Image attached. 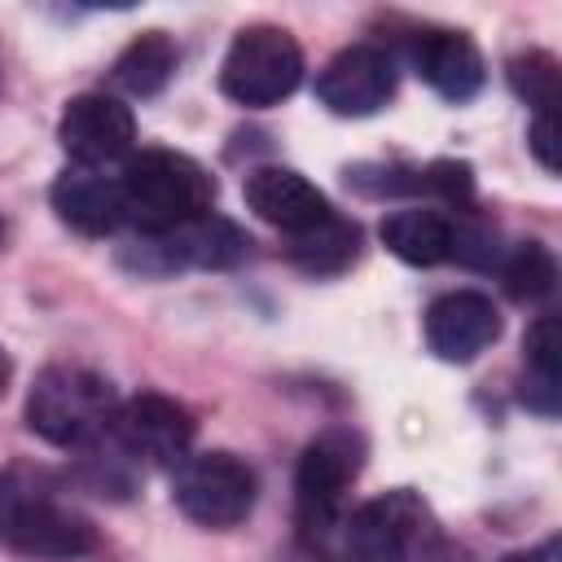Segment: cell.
Returning a JSON list of instances; mask_svg holds the SVG:
<instances>
[{"label":"cell","instance_id":"21","mask_svg":"<svg viewBox=\"0 0 562 562\" xmlns=\"http://www.w3.org/2000/svg\"><path fill=\"white\" fill-rule=\"evenodd\" d=\"M509 88L536 110V114H558V57L544 48H527L509 61Z\"/></svg>","mask_w":562,"mask_h":562},{"label":"cell","instance_id":"11","mask_svg":"<svg viewBox=\"0 0 562 562\" xmlns=\"http://www.w3.org/2000/svg\"><path fill=\"white\" fill-rule=\"evenodd\" d=\"M57 140L75 158V167H105V162H114L132 149L136 119L119 97L83 92V97L66 101L61 123H57Z\"/></svg>","mask_w":562,"mask_h":562},{"label":"cell","instance_id":"16","mask_svg":"<svg viewBox=\"0 0 562 562\" xmlns=\"http://www.w3.org/2000/svg\"><path fill=\"white\" fill-rule=\"evenodd\" d=\"M457 220H461V206H448V211L404 206V211H391L378 233L395 259L413 268H435V263L457 259Z\"/></svg>","mask_w":562,"mask_h":562},{"label":"cell","instance_id":"25","mask_svg":"<svg viewBox=\"0 0 562 562\" xmlns=\"http://www.w3.org/2000/svg\"><path fill=\"white\" fill-rule=\"evenodd\" d=\"M0 246H4V224H0Z\"/></svg>","mask_w":562,"mask_h":562},{"label":"cell","instance_id":"8","mask_svg":"<svg viewBox=\"0 0 562 562\" xmlns=\"http://www.w3.org/2000/svg\"><path fill=\"white\" fill-rule=\"evenodd\" d=\"M193 417L184 404H176L171 395H158V391H145L127 404H119L114 422H110V435L114 448L132 461H145V465H180L193 448Z\"/></svg>","mask_w":562,"mask_h":562},{"label":"cell","instance_id":"7","mask_svg":"<svg viewBox=\"0 0 562 562\" xmlns=\"http://www.w3.org/2000/svg\"><path fill=\"white\" fill-rule=\"evenodd\" d=\"M360 474V443L342 430H329L312 439L294 470V514L307 540L338 536V522L347 514V487Z\"/></svg>","mask_w":562,"mask_h":562},{"label":"cell","instance_id":"14","mask_svg":"<svg viewBox=\"0 0 562 562\" xmlns=\"http://www.w3.org/2000/svg\"><path fill=\"white\" fill-rule=\"evenodd\" d=\"M413 70L443 97V101H470L483 88V53L465 31H422L413 40Z\"/></svg>","mask_w":562,"mask_h":562},{"label":"cell","instance_id":"19","mask_svg":"<svg viewBox=\"0 0 562 562\" xmlns=\"http://www.w3.org/2000/svg\"><path fill=\"white\" fill-rule=\"evenodd\" d=\"M522 404L540 417L558 413V321L540 316L522 338Z\"/></svg>","mask_w":562,"mask_h":562},{"label":"cell","instance_id":"23","mask_svg":"<svg viewBox=\"0 0 562 562\" xmlns=\"http://www.w3.org/2000/svg\"><path fill=\"white\" fill-rule=\"evenodd\" d=\"M501 562H558V540H544L536 549H518V553H505Z\"/></svg>","mask_w":562,"mask_h":562},{"label":"cell","instance_id":"5","mask_svg":"<svg viewBox=\"0 0 562 562\" xmlns=\"http://www.w3.org/2000/svg\"><path fill=\"white\" fill-rule=\"evenodd\" d=\"M299 79H303V48L285 26H272V22L241 26L220 66L224 97L250 110L281 105L299 88Z\"/></svg>","mask_w":562,"mask_h":562},{"label":"cell","instance_id":"4","mask_svg":"<svg viewBox=\"0 0 562 562\" xmlns=\"http://www.w3.org/2000/svg\"><path fill=\"white\" fill-rule=\"evenodd\" d=\"M119 395L88 364H48L26 391V426L57 448H92L110 435Z\"/></svg>","mask_w":562,"mask_h":562},{"label":"cell","instance_id":"3","mask_svg":"<svg viewBox=\"0 0 562 562\" xmlns=\"http://www.w3.org/2000/svg\"><path fill=\"white\" fill-rule=\"evenodd\" d=\"M338 553L342 562H452L430 505L408 487H395L342 514Z\"/></svg>","mask_w":562,"mask_h":562},{"label":"cell","instance_id":"18","mask_svg":"<svg viewBox=\"0 0 562 562\" xmlns=\"http://www.w3.org/2000/svg\"><path fill=\"white\" fill-rule=\"evenodd\" d=\"M356 255H360V228L338 211L290 237V259L312 277H338L342 268L356 263Z\"/></svg>","mask_w":562,"mask_h":562},{"label":"cell","instance_id":"17","mask_svg":"<svg viewBox=\"0 0 562 562\" xmlns=\"http://www.w3.org/2000/svg\"><path fill=\"white\" fill-rule=\"evenodd\" d=\"M180 48L167 31H140L110 66V83L127 97H154L167 88V79L176 75Z\"/></svg>","mask_w":562,"mask_h":562},{"label":"cell","instance_id":"15","mask_svg":"<svg viewBox=\"0 0 562 562\" xmlns=\"http://www.w3.org/2000/svg\"><path fill=\"white\" fill-rule=\"evenodd\" d=\"M53 211L66 228L83 237H110L123 224V198H119V176H101L97 167H75L61 171L53 184Z\"/></svg>","mask_w":562,"mask_h":562},{"label":"cell","instance_id":"1","mask_svg":"<svg viewBox=\"0 0 562 562\" xmlns=\"http://www.w3.org/2000/svg\"><path fill=\"white\" fill-rule=\"evenodd\" d=\"M0 544L35 562H70L97 549V527L44 465L9 461L0 470Z\"/></svg>","mask_w":562,"mask_h":562},{"label":"cell","instance_id":"22","mask_svg":"<svg viewBox=\"0 0 562 562\" xmlns=\"http://www.w3.org/2000/svg\"><path fill=\"white\" fill-rule=\"evenodd\" d=\"M527 145H531V154L544 171H558V114H536L531 132H527Z\"/></svg>","mask_w":562,"mask_h":562},{"label":"cell","instance_id":"10","mask_svg":"<svg viewBox=\"0 0 562 562\" xmlns=\"http://www.w3.org/2000/svg\"><path fill=\"white\" fill-rule=\"evenodd\" d=\"M316 97L342 119L378 114L395 97V57L382 44H351L316 75Z\"/></svg>","mask_w":562,"mask_h":562},{"label":"cell","instance_id":"20","mask_svg":"<svg viewBox=\"0 0 562 562\" xmlns=\"http://www.w3.org/2000/svg\"><path fill=\"white\" fill-rule=\"evenodd\" d=\"M501 281H505V294L518 299V303H540L553 294L558 285V259L549 255V246L540 241H522L514 246L505 259H501Z\"/></svg>","mask_w":562,"mask_h":562},{"label":"cell","instance_id":"13","mask_svg":"<svg viewBox=\"0 0 562 562\" xmlns=\"http://www.w3.org/2000/svg\"><path fill=\"white\" fill-rule=\"evenodd\" d=\"M241 198L263 224L290 233V237L312 228V224H321L334 211L329 198L307 176H299L294 167H255V171H246Z\"/></svg>","mask_w":562,"mask_h":562},{"label":"cell","instance_id":"6","mask_svg":"<svg viewBox=\"0 0 562 562\" xmlns=\"http://www.w3.org/2000/svg\"><path fill=\"white\" fill-rule=\"evenodd\" d=\"M255 492H259V479L255 470L237 457V452H224V448H211V452H189L180 465H176V479H171V501L176 509L198 522V527H237L250 509H255Z\"/></svg>","mask_w":562,"mask_h":562},{"label":"cell","instance_id":"12","mask_svg":"<svg viewBox=\"0 0 562 562\" xmlns=\"http://www.w3.org/2000/svg\"><path fill=\"white\" fill-rule=\"evenodd\" d=\"M422 329H426V347L439 360L465 364L501 338V312L479 290H448L426 307Z\"/></svg>","mask_w":562,"mask_h":562},{"label":"cell","instance_id":"9","mask_svg":"<svg viewBox=\"0 0 562 562\" xmlns=\"http://www.w3.org/2000/svg\"><path fill=\"white\" fill-rule=\"evenodd\" d=\"M250 255V237L206 211L171 233H154V237H140L136 241V268L140 272H171V268H233Z\"/></svg>","mask_w":562,"mask_h":562},{"label":"cell","instance_id":"24","mask_svg":"<svg viewBox=\"0 0 562 562\" xmlns=\"http://www.w3.org/2000/svg\"><path fill=\"white\" fill-rule=\"evenodd\" d=\"M9 378H13V360H9V351L0 347V395L9 391Z\"/></svg>","mask_w":562,"mask_h":562},{"label":"cell","instance_id":"2","mask_svg":"<svg viewBox=\"0 0 562 562\" xmlns=\"http://www.w3.org/2000/svg\"><path fill=\"white\" fill-rule=\"evenodd\" d=\"M119 198H123V224H136L140 237H154L206 215L215 202V180L189 154L140 149L136 158H127L119 176Z\"/></svg>","mask_w":562,"mask_h":562}]
</instances>
